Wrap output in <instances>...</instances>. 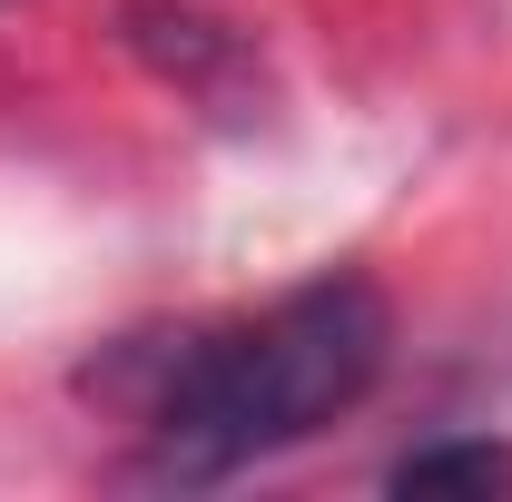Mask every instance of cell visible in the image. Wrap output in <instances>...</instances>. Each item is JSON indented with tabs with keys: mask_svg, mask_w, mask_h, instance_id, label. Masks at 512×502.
Returning a JSON list of instances; mask_svg holds the SVG:
<instances>
[{
	"mask_svg": "<svg viewBox=\"0 0 512 502\" xmlns=\"http://www.w3.org/2000/svg\"><path fill=\"white\" fill-rule=\"evenodd\" d=\"M384 355H394V306L375 276H306L266 315L109 365V384H138V424H148L138 473L227 483L266 453L325 434L335 414H355L384 384Z\"/></svg>",
	"mask_w": 512,
	"mask_h": 502,
	"instance_id": "1",
	"label": "cell"
},
{
	"mask_svg": "<svg viewBox=\"0 0 512 502\" xmlns=\"http://www.w3.org/2000/svg\"><path fill=\"white\" fill-rule=\"evenodd\" d=\"M128 50L168 79H188V89H217L227 69H247V40L207 10H178V0H128Z\"/></svg>",
	"mask_w": 512,
	"mask_h": 502,
	"instance_id": "2",
	"label": "cell"
},
{
	"mask_svg": "<svg viewBox=\"0 0 512 502\" xmlns=\"http://www.w3.org/2000/svg\"><path fill=\"white\" fill-rule=\"evenodd\" d=\"M384 483H394V493H512V443H493V434L414 443V453H394Z\"/></svg>",
	"mask_w": 512,
	"mask_h": 502,
	"instance_id": "3",
	"label": "cell"
}]
</instances>
